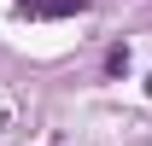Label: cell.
<instances>
[{
	"label": "cell",
	"instance_id": "1",
	"mask_svg": "<svg viewBox=\"0 0 152 146\" xmlns=\"http://www.w3.org/2000/svg\"><path fill=\"white\" fill-rule=\"evenodd\" d=\"M41 18H70V12H88V0H35Z\"/></svg>",
	"mask_w": 152,
	"mask_h": 146
},
{
	"label": "cell",
	"instance_id": "2",
	"mask_svg": "<svg viewBox=\"0 0 152 146\" xmlns=\"http://www.w3.org/2000/svg\"><path fill=\"white\" fill-rule=\"evenodd\" d=\"M105 76H129V41H111V53H105Z\"/></svg>",
	"mask_w": 152,
	"mask_h": 146
},
{
	"label": "cell",
	"instance_id": "3",
	"mask_svg": "<svg viewBox=\"0 0 152 146\" xmlns=\"http://www.w3.org/2000/svg\"><path fill=\"white\" fill-rule=\"evenodd\" d=\"M18 6H29V12H35V0H18Z\"/></svg>",
	"mask_w": 152,
	"mask_h": 146
}]
</instances>
